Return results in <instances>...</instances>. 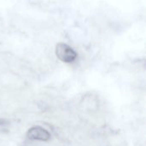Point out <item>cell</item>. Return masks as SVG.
I'll list each match as a JSON object with an SVG mask.
<instances>
[{
  "instance_id": "1",
  "label": "cell",
  "mask_w": 146,
  "mask_h": 146,
  "mask_svg": "<svg viewBox=\"0 0 146 146\" xmlns=\"http://www.w3.org/2000/svg\"><path fill=\"white\" fill-rule=\"evenodd\" d=\"M55 52L56 57L63 63H72L77 59L76 52L65 43H58L56 46Z\"/></svg>"
},
{
  "instance_id": "2",
  "label": "cell",
  "mask_w": 146,
  "mask_h": 146,
  "mask_svg": "<svg viewBox=\"0 0 146 146\" xmlns=\"http://www.w3.org/2000/svg\"><path fill=\"white\" fill-rule=\"evenodd\" d=\"M27 137L31 139L46 141L50 139V133L40 126H35L28 131Z\"/></svg>"
}]
</instances>
